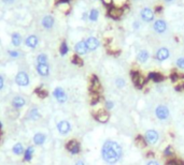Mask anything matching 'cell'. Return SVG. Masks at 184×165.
<instances>
[{
	"label": "cell",
	"mask_w": 184,
	"mask_h": 165,
	"mask_svg": "<svg viewBox=\"0 0 184 165\" xmlns=\"http://www.w3.org/2000/svg\"><path fill=\"white\" fill-rule=\"evenodd\" d=\"M141 18L144 21H147V23L152 21L154 19V12L149 8H144L141 11Z\"/></svg>",
	"instance_id": "obj_12"
},
{
	"label": "cell",
	"mask_w": 184,
	"mask_h": 165,
	"mask_svg": "<svg viewBox=\"0 0 184 165\" xmlns=\"http://www.w3.org/2000/svg\"><path fill=\"white\" fill-rule=\"evenodd\" d=\"M166 29H167V25L163 19H158V21H156L154 23V30L157 33H164L166 31Z\"/></svg>",
	"instance_id": "obj_16"
},
{
	"label": "cell",
	"mask_w": 184,
	"mask_h": 165,
	"mask_svg": "<svg viewBox=\"0 0 184 165\" xmlns=\"http://www.w3.org/2000/svg\"><path fill=\"white\" fill-rule=\"evenodd\" d=\"M149 78H150V79H152V81L155 82H159L163 81L164 77H163V75H162L161 73H156V72H152V73H150V74H149Z\"/></svg>",
	"instance_id": "obj_26"
},
{
	"label": "cell",
	"mask_w": 184,
	"mask_h": 165,
	"mask_svg": "<svg viewBox=\"0 0 184 165\" xmlns=\"http://www.w3.org/2000/svg\"><path fill=\"white\" fill-rule=\"evenodd\" d=\"M25 104H26V100L21 96L14 97L13 100H12V106H13L15 110H19V108H22L24 105H25Z\"/></svg>",
	"instance_id": "obj_14"
},
{
	"label": "cell",
	"mask_w": 184,
	"mask_h": 165,
	"mask_svg": "<svg viewBox=\"0 0 184 165\" xmlns=\"http://www.w3.org/2000/svg\"><path fill=\"white\" fill-rule=\"evenodd\" d=\"M143 138L147 146H154L159 142L161 135H159L158 131L155 130V129H149V130L145 131Z\"/></svg>",
	"instance_id": "obj_2"
},
{
	"label": "cell",
	"mask_w": 184,
	"mask_h": 165,
	"mask_svg": "<svg viewBox=\"0 0 184 165\" xmlns=\"http://www.w3.org/2000/svg\"><path fill=\"white\" fill-rule=\"evenodd\" d=\"M38 42H39V40H38V38L36 37V35H29V37L26 39V41H25L26 45H27L28 47H30V48H35L36 46L38 45Z\"/></svg>",
	"instance_id": "obj_22"
},
{
	"label": "cell",
	"mask_w": 184,
	"mask_h": 165,
	"mask_svg": "<svg viewBox=\"0 0 184 165\" xmlns=\"http://www.w3.org/2000/svg\"><path fill=\"white\" fill-rule=\"evenodd\" d=\"M36 93H37V96L41 99H44L47 97V90H44V89L37 88L36 89Z\"/></svg>",
	"instance_id": "obj_33"
},
{
	"label": "cell",
	"mask_w": 184,
	"mask_h": 165,
	"mask_svg": "<svg viewBox=\"0 0 184 165\" xmlns=\"http://www.w3.org/2000/svg\"><path fill=\"white\" fill-rule=\"evenodd\" d=\"M1 128H2V123L0 122V129H1Z\"/></svg>",
	"instance_id": "obj_47"
},
{
	"label": "cell",
	"mask_w": 184,
	"mask_h": 165,
	"mask_svg": "<svg viewBox=\"0 0 184 165\" xmlns=\"http://www.w3.org/2000/svg\"><path fill=\"white\" fill-rule=\"evenodd\" d=\"M130 75H132V82H135L136 86H137L138 88H141V87L143 86L144 82H145L143 76H142L139 72H136V71H132Z\"/></svg>",
	"instance_id": "obj_8"
},
{
	"label": "cell",
	"mask_w": 184,
	"mask_h": 165,
	"mask_svg": "<svg viewBox=\"0 0 184 165\" xmlns=\"http://www.w3.org/2000/svg\"><path fill=\"white\" fill-rule=\"evenodd\" d=\"M3 86H4V79H3V77L0 75V90H2Z\"/></svg>",
	"instance_id": "obj_40"
},
{
	"label": "cell",
	"mask_w": 184,
	"mask_h": 165,
	"mask_svg": "<svg viewBox=\"0 0 184 165\" xmlns=\"http://www.w3.org/2000/svg\"><path fill=\"white\" fill-rule=\"evenodd\" d=\"M33 153H35V148L32 146L27 147V149H25V151H24V161H30L33 157Z\"/></svg>",
	"instance_id": "obj_23"
},
{
	"label": "cell",
	"mask_w": 184,
	"mask_h": 165,
	"mask_svg": "<svg viewBox=\"0 0 184 165\" xmlns=\"http://www.w3.org/2000/svg\"><path fill=\"white\" fill-rule=\"evenodd\" d=\"M145 165H161L157 161H155V160H150V161L147 162V164Z\"/></svg>",
	"instance_id": "obj_39"
},
{
	"label": "cell",
	"mask_w": 184,
	"mask_h": 165,
	"mask_svg": "<svg viewBox=\"0 0 184 165\" xmlns=\"http://www.w3.org/2000/svg\"><path fill=\"white\" fill-rule=\"evenodd\" d=\"M59 50H60V54H62V56H65L68 53V50H69V48H68V45L66 42H62V45H60L59 47Z\"/></svg>",
	"instance_id": "obj_34"
},
{
	"label": "cell",
	"mask_w": 184,
	"mask_h": 165,
	"mask_svg": "<svg viewBox=\"0 0 184 165\" xmlns=\"http://www.w3.org/2000/svg\"><path fill=\"white\" fill-rule=\"evenodd\" d=\"M162 10H163V8H162L161 6H157L156 9H155V11H156L157 13H159V12H162Z\"/></svg>",
	"instance_id": "obj_43"
},
{
	"label": "cell",
	"mask_w": 184,
	"mask_h": 165,
	"mask_svg": "<svg viewBox=\"0 0 184 165\" xmlns=\"http://www.w3.org/2000/svg\"><path fill=\"white\" fill-rule=\"evenodd\" d=\"M37 72L39 73V75H41V76H47L48 73H50V67H48L47 64H38L37 65Z\"/></svg>",
	"instance_id": "obj_21"
},
{
	"label": "cell",
	"mask_w": 184,
	"mask_h": 165,
	"mask_svg": "<svg viewBox=\"0 0 184 165\" xmlns=\"http://www.w3.org/2000/svg\"><path fill=\"white\" fill-rule=\"evenodd\" d=\"M9 54L11 55L12 57H17V56H18V53L17 52H12V50H10Z\"/></svg>",
	"instance_id": "obj_41"
},
{
	"label": "cell",
	"mask_w": 184,
	"mask_h": 165,
	"mask_svg": "<svg viewBox=\"0 0 184 165\" xmlns=\"http://www.w3.org/2000/svg\"><path fill=\"white\" fill-rule=\"evenodd\" d=\"M74 165H85V163H84L83 161H81V160H79V161L76 162V164Z\"/></svg>",
	"instance_id": "obj_44"
},
{
	"label": "cell",
	"mask_w": 184,
	"mask_h": 165,
	"mask_svg": "<svg viewBox=\"0 0 184 165\" xmlns=\"http://www.w3.org/2000/svg\"><path fill=\"white\" fill-rule=\"evenodd\" d=\"M95 119L100 123H107L110 119V115L107 111H99L95 114Z\"/></svg>",
	"instance_id": "obj_11"
},
{
	"label": "cell",
	"mask_w": 184,
	"mask_h": 165,
	"mask_svg": "<svg viewBox=\"0 0 184 165\" xmlns=\"http://www.w3.org/2000/svg\"><path fill=\"white\" fill-rule=\"evenodd\" d=\"M169 56H170V52L166 47H161L156 52V59L158 61H165L166 59H168Z\"/></svg>",
	"instance_id": "obj_10"
},
{
	"label": "cell",
	"mask_w": 184,
	"mask_h": 165,
	"mask_svg": "<svg viewBox=\"0 0 184 165\" xmlns=\"http://www.w3.org/2000/svg\"><path fill=\"white\" fill-rule=\"evenodd\" d=\"M85 44H86L87 50H96L99 46V41L94 37H89L85 41Z\"/></svg>",
	"instance_id": "obj_15"
},
{
	"label": "cell",
	"mask_w": 184,
	"mask_h": 165,
	"mask_svg": "<svg viewBox=\"0 0 184 165\" xmlns=\"http://www.w3.org/2000/svg\"><path fill=\"white\" fill-rule=\"evenodd\" d=\"M67 150L70 152L71 154H79L80 151H81V146H80L79 142L76 139H71L68 142V144L66 145Z\"/></svg>",
	"instance_id": "obj_7"
},
{
	"label": "cell",
	"mask_w": 184,
	"mask_h": 165,
	"mask_svg": "<svg viewBox=\"0 0 184 165\" xmlns=\"http://www.w3.org/2000/svg\"><path fill=\"white\" fill-rule=\"evenodd\" d=\"M123 147L120 145V143L114 139H108L105 140L101 147V158L103 162L108 165H115L121 161L123 158Z\"/></svg>",
	"instance_id": "obj_1"
},
{
	"label": "cell",
	"mask_w": 184,
	"mask_h": 165,
	"mask_svg": "<svg viewBox=\"0 0 184 165\" xmlns=\"http://www.w3.org/2000/svg\"><path fill=\"white\" fill-rule=\"evenodd\" d=\"M29 82H30V79H29V76L28 74L26 73V72H18L17 74H16L15 76V82L18 85V86L21 87H26L29 85Z\"/></svg>",
	"instance_id": "obj_4"
},
{
	"label": "cell",
	"mask_w": 184,
	"mask_h": 165,
	"mask_svg": "<svg viewBox=\"0 0 184 165\" xmlns=\"http://www.w3.org/2000/svg\"><path fill=\"white\" fill-rule=\"evenodd\" d=\"M3 2H6V3H11V2H13V0H3Z\"/></svg>",
	"instance_id": "obj_45"
},
{
	"label": "cell",
	"mask_w": 184,
	"mask_h": 165,
	"mask_svg": "<svg viewBox=\"0 0 184 165\" xmlns=\"http://www.w3.org/2000/svg\"><path fill=\"white\" fill-rule=\"evenodd\" d=\"M56 127H57V131L62 135H67L71 131V123L68 120H60L57 123Z\"/></svg>",
	"instance_id": "obj_5"
},
{
	"label": "cell",
	"mask_w": 184,
	"mask_h": 165,
	"mask_svg": "<svg viewBox=\"0 0 184 165\" xmlns=\"http://www.w3.org/2000/svg\"><path fill=\"white\" fill-rule=\"evenodd\" d=\"M149 57H150L149 52L145 50H141L137 54V61L140 62V64H145L147 61V59H149Z\"/></svg>",
	"instance_id": "obj_18"
},
{
	"label": "cell",
	"mask_w": 184,
	"mask_h": 165,
	"mask_svg": "<svg viewBox=\"0 0 184 165\" xmlns=\"http://www.w3.org/2000/svg\"><path fill=\"white\" fill-rule=\"evenodd\" d=\"M74 50L77 55H85L88 50H87V46L85 44V41H80L77 42L76 46H74Z\"/></svg>",
	"instance_id": "obj_13"
},
{
	"label": "cell",
	"mask_w": 184,
	"mask_h": 165,
	"mask_svg": "<svg viewBox=\"0 0 184 165\" xmlns=\"http://www.w3.org/2000/svg\"><path fill=\"white\" fill-rule=\"evenodd\" d=\"M37 61H38V64H47V56L45 54H40L37 57Z\"/></svg>",
	"instance_id": "obj_30"
},
{
	"label": "cell",
	"mask_w": 184,
	"mask_h": 165,
	"mask_svg": "<svg viewBox=\"0 0 184 165\" xmlns=\"http://www.w3.org/2000/svg\"><path fill=\"white\" fill-rule=\"evenodd\" d=\"M72 62H73L74 64L77 65H83V60L81 59V58L79 57V56H73V58H72Z\"/></svg>",
	"instance_id": "obj_37"
},
{
	"label": "cell",
	"mask_w": 184,
	"mask_h": 165,
	"mask_svg": "<svg viewBox=\"0 0 184 165\" xmlns=\"http://www.w3.org/2000/svg\"><path fill=\"white\" fill-rule=\"evenodd\" d=\"M166 1H168V2H170V1H172V0H166Z\"/></svg>",
	"instance_id": "obj_48"
},
{
	"label": "cell",
	"mask_w": 184,
	"mask_h": 165,
	"mask_svg": "<svg viewBox=\"0 0 184 165\" xmlns=\"http://www.w3.org/2000/svg\"><path fill=\"white\" fill-rule=\"evenodd\" d=\"M100 89H101V87H100V82H99V79L97 78L96 76H93L92 82H91V91L94 92V93L98 94V92L100 91Z\"/></svg>",
	"instance_id": "obj_19"
},
{
	"label": "cell",
	"mask_w": 184,
	"mask_h": 165,
	"mask_svg": "<svg viewBox=\"0 0 184 165\" xmlns=\"http://www.w3.org/2000/svg\"><path fill=\"white\" fill-rule=\"evenodd\" d=\"M114 1V7H117V8H124V4L126 3L127 0H113Z\"/></svg>",
	"instance_id": "obj_38"
},
{
	"label": "cell",
	"mask_w": 184,
	"mask_h": 165,
	"mask_svg": "<svg viewBox=\"0 0 184 165\" xmlns=\"http://www.w3.org/2000/svg\"><path fill=\"white\" fill-rule=\"evenodd\" d=\"M22 43V37L18 33H13L12 35V44L14 46H19Z\"/></svg>",
	"instance_id": "obj_27"
},
{
	"label": "cell",
	"mask_w": 184,
	"mask_h": 165,
	"mask_svg": "<svg viewBox=\"0 0 184 165\" xmlns=\"http://www.w3.org/2000/svg\"><path fill=\"white\" fill-rule=\"evenodd\" d=\"M164 157H166V158H171V157H173V154H174V150H173V148L171 147V146H167L166 148L164 149Z\"/></svg>",
	"instance_id": "obj_28"
},
{
	"label": "cell",
	"mask_w": 184,
	"mask_h": 165,
	"mask_svg": "<svg viewBox=\"0 0 184 165\" xmlns=\"http://www.w3.org/2000/svg\"><path fill=\"white\" fill-rule=\"evenodd\" d=\"M123 12H124L123 8H117V7H110L108 10L109 16H111V17L114 18V19L120 18L121 16L123 15Z\"/></svg>",
	"instance_id": "obj_9"
},
{
	"label": "cell",
	"mask_w": 184,
	"mask_h": 165,
	"mask_svg": "<svg viewBox=\"0 0 184 165\" xmlns=\"http://www.w3.org/2000/svg\"><path fill=\"white\" fill-rule=\"evenodd\" d=\"M114 106H115V104H114V102H113L112 100H107L105 102V110L107 111H112L113 108H114Z\"/></svg>",
	"instance_id": "obj_31"
},
{
	"label": "cell",
	"mask_w": 184,
	"mask_h": 165,
	"mask_svg": "<svg viewBox=\"0 0 184 165\" xmlns=\"http://www.w3.org/2000/svg\"><path fill=\"white\" fill-rule=\"evenodd\" d=\"M53 96L55 97V99H56L57 102H59V103H65V102H67L68 100L67 93L65 92V90L62 87H56V88L54 89V91H53Z\"/></svg>",
	"instance_id": "obj_6"
},
{
	"label": "cell",
	"mask_w": 184,
	"mask_h": 165,
	"mask_svg": "<svg viewBox=\"0 0 184 165\" xmlns=\"http://www.w3.org/2000/svg\"><path fill=\"white\" fill-rule=\"evenodd\" d=\"M45 139H47V136H45L43 133H40V132L36 133V134L33 135V138H32L33 144L37 145V146H42V145L44 144Z\"/></svg>",
	"instance_id": "obj_17"
},
{
	"label": "cell",
	"mask_w": 184,
	"mask_h": 165,
	"mask_svg": "<svg viewBox=\"0 0 184 165\" xmlns=\"http://www.w3.org/2000/svg\"><path fill=\"white\" fill-rule=\"evenodd\" d=\"M40 118H41V115H40V113H39V111H38L37 107H32L30 111H28L27 119L32 120V121H36V120H39Z\"/></svg>",
	"instance_id": "obj_20"
},
{
	"label": "cell",
	"mask_w": 184,
	"mask_h": 165,
	"mask_svg": "<svg viewBox=\"0 0 184 165\" xmlns=\"http://www.w3.org/2000/svg\"><path fill=\"white\" fill-rule=\"evenodd\" d=\"M115 86L117 87V88L122 89L124 88L126 86V82L124 78H122V77H117V78H115Z\"/></svg>",
	"instance_id": "obj_29"
},
{
	"label": "cell",
	"mask_w": 184,
	"mask_h": 165,
	"mask_svg": "<svg viewBox=\"0 0 184 165\" xmlns=\"http://www.w3.org/2000/svg\"><path fill=\"white\" fill-rule=\"evenodd\" d=\"M98 15H99V13H98V11L95 9H93L91 11V13H89V19L91 21H97V18H98Z\"/></svg>",
	"instance_id": "obj_35"
},
{
	"label": "cell",
	"mask_w": 184,
	"mask_h": 165,
	"mask_svg": "<svg viewBox=\"0 0 184 165\" xmlns=\"http://www.w3.org/2000/svg\"><path fill=\"white\" fill-rule=\"evenodd\" d=\"M136 144H137L139 147H141V148H144L145 146H147V143H145V140H144V138H143V136H138L137 138H136Z\"/></svg>",
	"instance_id": "obj_32"
},
{
	"label": "cell",
	"mask_w": 184,
	"mask_h": 165,
	"mask_svg": "<svg viewBox=\"0 0 184 165\" xmlns=\"http://www.w3.org/2000/svg\"><path fill=\"white\" fill-rule=\"evenodd\" d=\"M176 65L181 70H184V57H180L177 59L176 61Z\"/></svg>",
	"instance_id": "obj_36"
},
{
	"label": "cell",
	"mask_w": 184,
	"mask_h": 165,
	"mask_svg": "<svg viewBox=\"0 0 184 165\" xmlns=\"http://www.w3.org/2000/svg\"><path fill=\"white\" fill-rule=\"evenodd\" d=\"M154 114H155V117L158 120L165 121L168 119L169 116H170V110H169L168 106L165 105V104H158V105L155 107Z\"/></svg>",
	"instance_id": "obj_3"
},
{
	"label": "cell",
	"mask_w": 184,
	"mask_h": 165,
	"mask_svg": "<svg viewBox=\"0 0 184 165\" xmlns=\"http://www.w3.org/2000/svg\"><path fill=\"white\" fill-rule=\"evenodd\" d=\"M59 1L62 2V3H66V2H68L69 0H59Z\"/></svg>",
	"instance_id": "obj_46"
},
{
	"label": "cell",
	"mask_w": 184,
	"mask_h": 165,
	"mask_svg": "<svg viewBox=\"0 0 184 165\" xmlns=\"http://www.w3.org/2000/svg\"><path fill=\"white\" fill-rule=\"evenodd\" d=\"M113 0H102V2L106 4V6H110L111 3H112Z\"/></svg>",
	"instance_id": "obj_42"
},
{
	"label": "cell",
	"mask_w": 184,
	"mask_h": 165,
	"mask_svg": "<svg viewBox=\"0 0 184 165\" xmlns=\"http://www.w3.org/2000/svg\"><path fill=\"white\" fill-rule=\"evenodd\" d=\"M42 25H43V27L44 28H47V29L52 28L53 25H54V18L50 15L44 16L43 19H42Z\"/></svg>",
	"instance_id": "obj_24"
},
{
	"label": "cell",
	"mask_w": 184,
	"mask_h": 165,
	"mask_svg": "<svg viewBox=\"0 0 184 165\" xmlns=\"http://www.w3.org/2000/svg\"><path fill=\"white\" fill-rule=\"evenodd\" d=\"M24 151H25V149H24L23 145H22L21 143H16V144L13 146V148H12V152H13L14 154H16V156H21V154H23Z\"/></svg>",
	"instance_id": "obj_25"
}]
</instances>
